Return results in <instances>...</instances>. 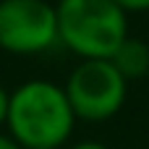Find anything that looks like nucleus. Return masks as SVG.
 <instances>
[{"label": "nucleus", "mask_w": 149, "mask_h": 149, "mask_svg": "<svg viewBox=\"0 0 149 149\" xmlns=\"http://www.w3.org/2000/svg\"><path fill=\"white\" fill-rule=\"evenodd\" d=\"M76 113L63 84L29 79L10 92L8 136L24 149H63L76 131Z\"/></svg>", "instance_id": "obj_1"}, {"label": "nucleus", "mask_w": 149, "mask_h": 149, "mask_svg": "<svg viewBox=\"0 0 149 149\" xmlns=\"http://www.w3.org/2000/svg\"><path fill=\"white\" fill-rule=\"evenodd\" d=\"M55 13L60 45L79 60H110L131 34L128 13L113 0H58Z\"/></svg>", "instance_id": "obj_2"}, {"label": "nucleus", "mask_w": 149, "mask_h": 149, "mask_svg": "<svg viewBox=\"0 0 149 149\" xmlns=\"http://www.w3.org/2000/svg\"><path fill=\"white\" fill-rule=\"evenodd\" d=\"M63 89L76 120L86 123H105L115 118L128 100V81L110 60H79Z\"/></svg>", "instance_id": "obj_3"}, {"label": "nucleus", "mask_w": 149, "mask_h": 149, "mask_svg": "<svg viewBox=\"0 0 149 149\" xmlns=\"http://www.w3.org/2000/svg\"><path fill=\"white\" fill-rule=\"evenodd\" d=\"M60 45L58 13L47 0H0V50L18 58L45 55Z\"/></svg>", "instance_id": "obj_4"}, {"label": "nucleus", "mask_w": 149, "mask_h": 149, "mask_svg": "<svg viewBox=\"0 0 149 149\" xmlns=\"http://www.w3.org/2000/svg\"><path fill=\"white\" fill-rule=\"evenodd\" d=\"M110 63L120 71V76L131 84V81H139L149 73V42L141 37H126L118 50L110 55Z\"/></svg>", "instance_id": "obj_5"}, {"label": "nucleus", "mask_w": 149, "mask_h": 149, "mask_svg": "<svg viewBox=\"0 0 149 149\" xmlns=\"http://www.w3.org/2000/svg\"><path fill=\"white\" fill-rule=\"evenodd\" d=\"M118 8H123L128 16L131 13H144V10H149V0H113Z\"/></svg>", "instance_id": "obj_6"}, {"label": "nucleus", "mask_w": 149, "mask_h": 149, "mask_svg": "<svg viewBox=\"0 0 149 149\" xmlns=\"http://www.w3.org/2000/svg\"><path fill=\"white\" fill-rule=\"evenodd\" d=\"M8 107H10V92L0 84V131L5 126V120H8Z\"/></svg>", "instance_id": "obj_7"}, {"label": "nucleus", "mask_w": 149, "mask_h": 149, "mask_svg": "<svg viewBox=\"0 0 149 149\" xmlns=\"http://www.w3.org/2000/svg\"><path fill=\"white\" fill-rule=\"evenodd\" d=\"M65 149H110L105 141H97V139H81V141H73Z\"/></svg>", "instance_id": "obj_8"}, {"label": "nucleus", "mask_w": 149, "mask_h": 149, "mask_svg": "<svg viewBox=\"0 0 149 149\" xmlns=\"http://www.w3.org/2000/svg\"><path fill=\"white\" fill-rule=\"evenodd\" d=\"M0 149H24V147H18L8 134H3V131H0Z\"/></svg>", "instance_id": "obj_9"}]
</instances>
